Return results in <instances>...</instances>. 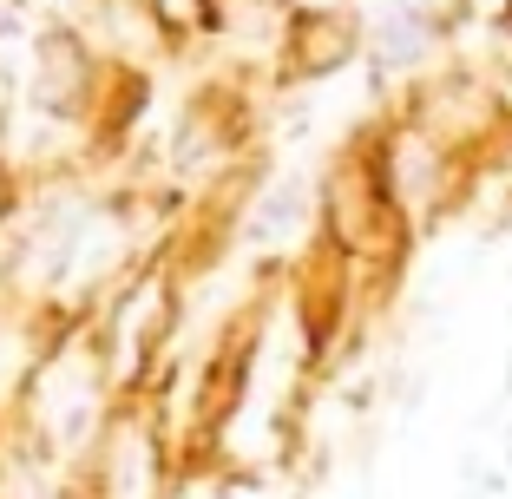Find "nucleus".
Returning a JSON list of instances; mask_svg holds the SVG:
<instances>
[{
    "instance_id": "obj_1",
    "label": "nucleus",
    "mask_w": 512,
    "mask_h": 499,
    "mask_svg": "<svg viewBox=\"0 0 512 499\" xmlns=\"http://www.w3.org/2000/svg\"><path fill=\"white\" fill-rule=\"evenodd\" d=\"M302 211H309V191L302 184H283V191L263 197V211H256V243H270V237H289V230L302 224Z\"/></svg>"
},
{
    "instance_id": "obj_2",
    "label": "nucleus",
    "mask_w": 512,
    "mask_h": 499,
    "mask_svg": "<svg viewBox=\"0 0 512 499\" xmlns=\"http://www.w3.org/2000/svg\"><path fill=\"white\" fill-rule=\"evenodd\" d=\"M375 53H381V66H401V60H421L427 53V20L421 14H394L388 27H381V40H375Z\"/></svg>"
},
{
    "instance_id": "obj_3",
    "label": "nucleus",
    "mask_w": 512,
    "mask_h": 499,
    "mask_svg": "<svg viewBox=\"0 0 512 499\" xmlns=\"http://www.w3.org/2000/svg\"><path fill=\"white\" fill-rule=\"evenodd\" d=\"M506 394H512V362H506Z\"/></svg>"
},
{
    "instance_id": "obj_4",
    "label": "nucleus",
    "mask_w": 512,
    "mask_h": 499,
    "mask_svg": "<svg viewBox=\"0 0 512 499\" xmlns=\"http://www.w3.org/2000/svg\"><path fill=\"white\" fill-rule=\"evenodd\" d=\"M506 460H512V440H506Z\"/></svg>"
}]
</instances>
